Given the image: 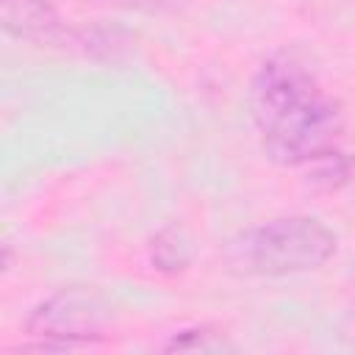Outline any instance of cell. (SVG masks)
<instances>
[{"instance_id": "cell-1", "label": "cell", "mask_w": 355, "mask_h": 355, "mask_svg": "<svg viewBox=\"0 0 355 355\" xmlns=\"http://www.w3.org/2000/svg\"><path fill=\"white\" fill-rule=\"evenodd\" d=\"M247 108L269 161L305 166L338 147L347 114L291 50L269 53L250 78Z\"/></svg>"}, {"instance_id": "cell-2", "label": "cell", "mask_w": 355, "mask_h": 355, "mask_svg": "<svg viewBox=\"0 0 355 355\" xmlns=\"http://www.w3.org/2000/svg\"><path fill=\"white\" fill-rule=\"evenodd\" d=\"M338 250V236L308 214L277 216L233 236L225 263L244 277H294L322 269Z\"/></svg>"}, {"instance_id": "cell-3", "label": "cell", "mask_w": 355, "mask_h": 355, "mask_svg": "<svg viewBox=\"0 0 355 355\" xmlns=\"http://www.w3.org/2000/svg\"><path fill=\"white\" fill-rule=\"evenodd\" d=\"M111 311L92 286H64L36 302L25 319L33 349H78L105 338Z\"/></svg>"}, {"instance_id": "cell-4", "label": "cell", "mask_w": 355, "mask_h": 355, "mask_svg": "<svg viewBox=\"0 0 355 355\" xmlns=\"http://www.w3.org/2000/svg\"><path fill=\"white\" fill-rule=\"evenodd\" d=\"M0 17H3V31L19 42H31L42 47L86 44V50L105 44L100 33L69 28L47 0H0Z\"/></svg>"}, {"instance_id": "cell-5", "label": "cell", "mask_w": 355, "mask_h": 355, "mask_svg": "<svg viewBox=\"0 0 355 355\" xmlns=\"http://www.w3.org/2000/svg\"><path fill=\"white\" fill-rule=\"evenodd\" d=\"M305 169H308V183L311 186H316L322 191H338L347 183H352V178H355V158L336 147V150L313 158L311 164H305Z\"/></svg>"}, {"instance_id": "cell-6", "label": "cell", "mask_w": 355, "mask_h": 355, "mask_svg": "<svg viewBox=\"0 0 355 355\" xmlns=\"http://www.w3.org/2000/svg\"><path fill=\"white\" fill-rule=\"evenodd\" d=\"M189 261H191V247L178 227H164L150 241V263L158 272H169V275L183 272Z\"/></svg>"}, {"instance_id": "cell-7", "label": "cell", "mask_w": 355, "mask_h": 355, "mask_svg": "<svg viewBox=\"0 0 355 355\" xmlns=\"http://www.w3.org/2000/svg\"><path fill=\"white\" fill-rule=\"evenodd\" d=\"M216 341H214V330L211 327H186V330H178L166 344L164 349H214Z\"/></svg>"}, {"instance_id": "cell-8", "label": "cell", "mask_w": 355, "mask_h": 355, "mask_svg": "<svg viewBox=\"0 0 355 355\" xmlns=\"http://www.w3.org/2000/svg\"><path fill=\"white\" fill-rule=\"evenodd\" d=\"M86 3H103V6H114V8H128V11H178L180 6H186L189 0H86Z\"/></svg>"}]
</instances>
